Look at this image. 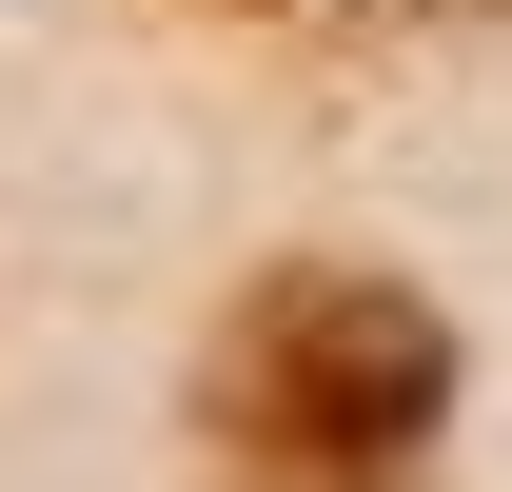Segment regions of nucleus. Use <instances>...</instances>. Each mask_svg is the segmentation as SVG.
Masks as SVG:
<instances>
[{"instance_id": "nucleus-1", "label": "nucleus", "mask_w": 512, "mask_h": 492, "mask_svg": "<svg viewBox=\"0 0 512 492\" xmlns=\"http://www.w3.org/2000/svg\"><path fill=\"white\" fill-rule=\"evenodd\" d=\"M197 433L237 492H414L453 433V315L375 256H276L197 355Z\"/></svg>"}]
</instances>
